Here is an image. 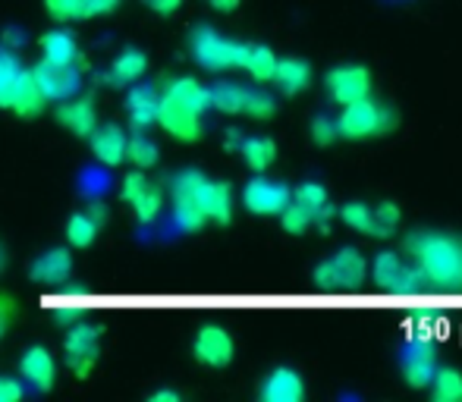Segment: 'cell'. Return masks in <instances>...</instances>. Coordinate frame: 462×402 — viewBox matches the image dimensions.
I'll use <instances>...</instances> for the list:
<instances>
[{"label":"cell","instance_id":"obj_20","mask_svg":"<svg viewBox=\"0 0 462 402\" xmlns=\"http://www.w3.org/2000/svg\"><path fill=\"white\" fill-rule=\"evenodd\" d=\"M400 368L402 378L412 390H428V384L434 380V371H438V355L428 346H409L406 352L400 355Z\"/></svg>","mask_w":462,"mask_h":402},{"label":"cell","instance_id":"obj_19","mask_svg":"<svg viewBox=\"0 0 462 402\" xmlns=\"http://www.w3.org/2000/svg\"><path fill=\"white\" fill-rule=\"evenodd\" d=\"M44 104H48V101H44V95H42V88H38L32 69H23V73H19V79L13 82V88H10L6 110H13V114L23 116V120H35V116L44 110Z\"/></svg>","mask_w":462,"mask_h":402},{"label":"cell","instance_id":"obj_9","mask_svg":"<svg viewBox=\"0 0 462 402\" xmlns=\"http://www.w3.org/2000/svg\"><path fill=\"white\" fill-rule=\"evenodd\" d=\"M290 201H292V189L283 179H271L258 173V177H252L249 183L243 186V205L249 207L252 214H262V217H274Z\"/></svg>","mask_w":462,"mask_h":402},{"label":"cell","instance_id":"obj_44","mask_svg":"<svg viewBox=\"0 0 462 402\" xmlns=\"http://www.w3.org/2000/svg\"><path fill=\"white\" fill-rule=\"evenodd\" d=\"M23 41H25L23 32H19V29H6V32H4V41H0V44H6V48H10V50H16Z\"/></svg>","mask_w":462,"mask_h":402},{"label":"cell","instance_id":"obj_5","mask_svg":"<svg viewBox=\"0 0 462 402\" xmlns=\"http://www.w3.org/2000/svg\"><path fill=\"white\" fill-rule=\"evenodd\" d=\"M208 92H211V107L220 110V114H243L249 120H268L277 110L274 95L262 92V88L239 86V82H217Z\"/></svg>","mask_w":462,"mask_h":402},{"label":"cell","instance_id":"obj_11","mask_svg":"<svg viewBox=\"0 0 462 402\" xmlns=\"http://www.w3.org/2000/svg\"><path fill=\"white\" fill-rule=\"evenodd\" d=\"M154 123H158L167 135H173V139H180V142H199L201 132H205V126H201V114L189 110L186 104L173 101L171 95H161Z\"/></svg>","mask_w":462,"mask_h":402},{"label":"cell","instance_id":"obj_39","mask_svg":"<svg viewBox=\"0 0 462 402\" xmlns=\"http://www.w3.org/2000/svg\"><path fill=\"white\" fill-rule=\"evenodd\" d=\"M23 384H19L16 378H4L0 374V402H19L23 399Z\"/></svg>","mask_w":462,"mask_h":402},{"label":"cell","instance_id":"obj_17","mask_svg":"<svg viewBox=\"0 0 462 402\" xmlns=\"http://www.w3.org/2000/svg\"><path fill=\"white\" fill-rule=\"evenodd\" d=\"M258 397H262L264 402H302L305 399V380L296 368L280 365L271 374H264Z\"/></svg>","mask_w":462,"mask_h":402},{"label":"cell","instance_id":"obj_41","mask_svg":"<svg viewBox=\"0 0 462 402\" xmlns=\"http://www.w3.org/2000/svg\"><path fill=\"white\" fill-rule=\"evenodd\" d=\"M86 214L95 220L97 226H104V224H107V217H110V211H107V205H104V201H88Z\"/></svg>","mask_w":462,"mask_h":402},{"label":"cell","instance_id":"obj_45","mask_svg":"<svg viewBox=\"0 0 462 402\" xmlns=\"http://www.w3.org/2000/svg\"><path fill=\"white\" fill-rule=\"evenodd\" d=\"M148 399H152V402H180V399H183V397H180L177 390H154V393H152V397H148Z\"/></svg>","mask_w":462,"mask_h":402},{"label":"cell","instance_id":"obj_40","mask_svg":"<svg viewBox=\"0 0 462 402\" xmlns=\"http://www.w3.org/2000/svg\"><path fill=\"white\" fill-rule=\"evenodd\" d=\"M145 6L158 13V16H171V13H177L183 6V0H145Z\"/></svg>","mask_w":462,"mask_h":402},{"label":"cell","instance_id":"obj_29","mask_svg":"<svg viewBox=\"0 0 462 402\" xmlns=\"http://www.w3.org/2000/svg\"><path fill=\"white\" fill-rule=\"evenodd\" d=\"M434 402H462V371L459 368H438L428 384Z\"/></svg>","mask_w":462,"mask_h":402},{"label":"cell","instance_id":"obj_13","mask_svg":"<svg viewBox=\"0 0 462 402\" xmlns=\"http://www.w3.org/2000/svg\"><path fill=\"white\" fill-rule=\"evenodd\" d=\"M63 352H67V361L79 378H88L97 361V330L95 324H76L73 330L63 340Z\"/></svg>","mask_w":462,"mask_h":402},{"label":"cell","instance_id":"obj_42","mask_svg":"<svg viewBox=\"0 0 462 402\" xmlns=\"http://www.w3.org/2000/svg\"><path fill=\"white\" fill-rule=\"evenodd\" d=\"M243 139H245V135L239 132V129H226V132H224V148H226V151H239Z\"/></svg>","mask_w":462,"mask_h":402},{"label":"cell","instance_id":"obj_24","mask_svg":"<svg viewBox=\"0 0 462 402\" xmlns=\"http://www.w3.org/2000/svg\"><path fill=\"white\" fill-rule=\"evenodd\" d=\"M164 95H171L173 101L186 104L189 110H195V114H201V116L211 110V92H208V86H201L199 79H192V76L171 79L164 86Z\"/></svg>","mask_w":462,"mask_h":402},{"label":"cell","instance_id":"obj_8","mask_svg":"<svg viewBox=\"0 0 462 402\" xmlns=\"http://www.w3.org/2000/svg\"><path fill=\"white\" fill-rule=\"evenodd\" d=\"M120 189H123V201L133 207L135 217H139L142 224H154V217L161 214V205H164V192H161V186L154 183V179H148L145 170L135 167L133 173L123 177Z\"/></svg>","mask_w":462,"mask_h":402},{"label":"cell","instance_id":"obj_36","mask_svg":"<svg viewBox=\"0 0 462 402\" xmlns=\"http://www.w3.org/2000/svg\"><path fill=\"white\" fill-rule=\"evenodd\" d=\"M280 217V226H283L290 236H302V233H309L311 226H315V217H311V211H305L302 205H296V201H290V205L283 207V211L277 214Z\"/></svg>","mask_w":462,"mask_h":402},{"label":"cell","instance_id":"obj_35","mask_svg":"<svg viewBox=\"0 0 462 402\" xmlns=\"http://www.w3.org/2000/svg\"><path fill=\"white\" fill-rule=\"evenodd\" d=\"M23 63H19L16 50H10L6 44H0V107H6V98H10V88L13 82L19 79L23 73Z\"/></svg>","mask_w":462,"mask_h":402},{"label":"cell","instance_id":"obj_48","mask_svg":"<svg viewBox=\"0 0 462 402\" xmlns=\"http://www.w3.org/2000/svg\"><path fill=\"white\" fill-rule=\"evenodd\" d=\"M0 268H4V249H0Z\"/></svg>","mask_w":462,"mask_h":402},{"label":"cell","instance_id":"obj_22","mask_svg":"<svg viewBox=\"0 0 462 402\" xmlns=\"http://www.w3.org/2000/svg\"><path fill=\"white\" fill-rule=\"evenodd\" d=\"M271 82L280 95H302L311 86V67L302 57H277V67Z\"/></svg>","mask_w":462,"mask_h":402},{"label":"cell","instance_id":"obj_25","mask_svg":"<svg viewBox=\"0 0 462 402\" xmlns=\"http://www.w3.org/2000/svg\"><path fill=\"white\" fill-rule=\"evenodd\" d=\"M73 274V255L67 249H48L32 264V280L38 283H60Z\"/></svg>","mask_w":462,"mask_h":402},{"label":"cell","instance_id":"obj_10","mask_svg":"<svg viewBox=\"0 0 462 402\" xmlns=\"http://www.w3.org/2000/svg\"><path fill=\"white\" fill-rule=\"evenodd\" d=\"M368 274V261L359 249L353 245H343L324 264L315 268V280L318 283H340V287H353V283H362Z\"/></svg>","mask_w":462,"mask_h":402},{"label":"cell","instance_id":"obj_12","mask_svg":"<svg viewBox=\"0 0 462 402\" xmlns=\"http://www.w3.org/2000/svg\"><path fill=\"white\" fill-rule=\"evenodd\" d=\"M192 355L205 368H226L233 361V355H236V343H233L230 330L211 324V327H201L195 333Z\"/></svg>","mask_w":462,"mask_h":402},{"label":"cell","instance_id":"obj_47","mask_svg":"<svg viewBox=\"0 0 462 402\" xmlns=\"http://www.w3.org/2000/svg\"><path fill=\"white\" fill-rule=\"evenodd\" d=\"M6 317H10V302L0 299V333L6 330Z\"/></svg>","mask_w":462,"mask_h":402},{"label":"cell","instance_id":"obj_46","mask_svg":"<svg viewBox=\"0 0 462 402\" xmlns=\"http://www.w3.org/2000/svg\"><path fill=\"white\" fill-rule=\"evenodd\" d=\"M208 4H211L214 10H220V13H233L239 4H243V0H208Z\"/></svg>","mask_w":462,"mask_h":402},{"label":"cell","instance_id":"obj_26","mask_svg":"<svg viewBox=\"0 0 462 402\" xmlns=\"http://www.w3.org/2000/svg\"><path fill=\"white\" fill-rule=\"evenodd\" d=\"M236 154L245 160L252 173H264L277 160V142L268 139V135H245Z\"/></svg>","mask_w":462,"mask_h":402},{"label":"cell","instance_id":"obj_32","mask_svg":"<svg viewBox=\"0 0 462 402\" xmlns=\"http://www.w3.org/2000/svg\"><path fill=\"white\" fill-rule=\"evenodd\" d=\"M97 230H101V226H97L86 211L69 214V220H67V239H69V245H73V249H88V245H92L95 239H97Z\"/></svg>","mask_w":462,"mask_h":402},{"label":"cell","instance_id":"obj_37","mask_svg":"<svg viewBox=\"0 0 462 402\" xmlns=\"http://www.w3.org/2000/svg\"><path fill=\"white\" fill-rule=\"evenodd\" d=\"M400 207L393 205V201H377L374 205V224H377V233H381V239L393 236L396 226H400Z\"/></svg>","mask_w":462,"mask_h":402},{"label":"cell","instance_id":"obj_3","mask_svg":"<svg viewBox=\"0 0 462 402\" xmlns=\"http://www.w3.org/2000/svg\"><path fill=\"white\" fill-rule=\"evenodd\" d=\"M245 44L239 38L220 35L214 25L199 23L189 32V50H192V60L199 63L208 73H230V69H243Z\"/></svg>","mask_w":462,"mask_h":402},{"label":"cell","instance_id":"obj_2","mask_svg":"<svg viewBox=\"0 0 462 402\" xmlns=\"http://www.w3.org/2000/svg\"><path fill=\"white\" fill-rule=\"evenodd\" d=\"M402 249L421 274V283H438V287L462 283V236L457 233L415 230L406 236Z\"/></svg>","mask_w":462,"mask_h":402},{"label":"cell","instance_id":"obj_33","mask_svg":"<svg viewBox=\"0 0 462 402\" xmlns=\"http://www.w3.org/2000/svg\"><path fill=\"white\" fill-rule=\"evenodd\" d=\"M292 201H296V205H302L305 211H311V217H315L318 211H324L328 205H334V201H330V192L324 189L321 183H315V179H305V183H299L296 189H292Z\"/></svg>","mask_w":462,"mask_h":402},{"label":"cell","instance_id":"obj_14","mask_svg":"<svg viewBox=\"0 0 462 402\" xmlns=\"http://www.w3.org/2000/svg\"><path fill=\"white\" fill-rule=\"evenodd\" d=\"M57 123L67 129L69 135L88 139L92 129L97 126V107L92 95H73V98L57 104Z\"/></svg>","mask_w":462,"mask_h":402},{"label":"cell","instance_id":"obj_38","mask_svg":"<svg viewBox=\"0 0 462 402\" xmlns=\"http://www.w3.org/2000/svg\"><path fill=\"white\" fill-rule=\"evenodd\" d=\"M340 139V126H337V116H328V114H318L311 120V142L315 145H334Z\"/></svg>","mask_w":462,"mask_h":402},{"label":"cell","instance_id":"obj_21","mask_svg":"<svg viewBox=\"0 0 462 402\" xmlns=\"http://www.w3.org/2000/svg\"><path fill=\"white\" fill-rule=\"evenodd\" d=\"M145 69H148L145 50L126 48V50H120V54L114 57V63H110L107 73H101V82L116 86V88H126V86H133V82H139L142 76H145Z\"/></svg>","mask_w":462,"mask_h":402},{"label":"cell","instance_id":"obj_4","mask_svg":"<svg viewBox=\"0 0 462 402\" xmlns=\"http://www.w3.org/2000/svg\"><path fill=\"white\" fill-rule=\"evenodd\" d=\"M337 126H340L343 139H377V135H387L400 126V114H396L390 104H381L368 95L353 104H343L340 116H337Z\"/></svg>","mask_w":462,"mask_h":402},{"label":"cell","instance_id":"obj_34","mask_svg":"<svg viewBox=\"0 0 462 402\" xmlns=\"http://www.w3.org/2000/svg\"><path fill=\"white\" fill-rule=\"evenodd\" d=\"M400 277H402V258L390 249L377 251L374 261H371V280L374 283H400Z\"/></svg>","mask_w":462,"mask_h":402},{"label":"cell","instance_id":"obj_18","mask_svg":"<svg viewBox=\"0 0 462 402\" xmlns=\"http://www.w3.org/2000/svg\"><path fill=\"white\" fill-rule=\"evenodd\" d=\"M88 142H92V154L97 160H101L104 167H120L123 160H126V129L116 126V123H104V126H95L92 135H88Z\"/></svg>","mask_w":462,"mask_h":402},{"label":"cell","instance_id":"obj_1","mask_svg":"<svg viewBox=\"0 0 462 402\" xmlns=\"http://www.w3.org/2000/svg\"><path fill=\"white\" fill-rule=\"evenodd\" d=\"M171 201H173V220L180 230L195 233L214 220V224H230L233 220V189L230 183L208 179L201 170L186 167L171 177Z\"/></svg>","mask_w":462,"mask_h":402},{"label":"cell","instance_id":"obj_23","mask_svg":"<svg viewBox=\"0 0 462 402\" xmlns=\"http://www.w3.org/2000/svg\"><path fill=\"white\" fill-rule=\"evenodd\" d=\"M38 44H42V60H48V63H60V67H67V63H82L79 41L73 38V32L51 29V32H44Z\"/></svg>","mask_w":462,"mask_h":402},{"label":"cell","instance_id":"obj_27","mask_svg":"<svg viewBox=\"0 0 462 402\" xmlns=\"http://www.w3.org/2000/svg\"><path fill=\"white\" fill-rule=\"evenodd\" d=\"M274 67H277V54L268 48V44H258V41L245 44L243 69L252 76V79H255V82H271V76H274Z\"/></svg>","mask_w":462,"mask_h":402},{"label":"cell","instance_id":"obj_28","mask_svg":"<svg viewBox=\"0 0 462 402\" xmlns=\"http://www.w3.org/2000/svg\"><path fill=\"white\" fill-rule=\"evenodd\" d=\"M337 217L349 226V230L362 233V236H371V239H381L377 233V224H374V207H368L365 201H346V205L337 211Z\"/></svg>","mask_w":462,"mask_h":402},{"label":"cell","instance_id":"obj_30","mask_svg":"<svg viewBox=\"0 0 462 402\" xmlns=\"http://www.w3.org/2000/svg\"><path fill=\"white\" fill-rule=\"evenodd\" d=\"M126 158H129V164H135L139 170H148V167H154V164H158V158H161L158 142H154L152 135H145V132H133V135H129V142H126Z\"/></svg>","mask_w":462,"mask_h":402},{"label":"cell","instance_id":"obj_43","mask_svg":"<svg viewBox=\"0 0 462 402\" xmlns=\"http://www.w3.org/2000/svg\"><path fill=\"white\" fill-rule=\"evenodd\" d=\"M116 6H120V0H92V13H95V16H107V13H114Z\"/></svg>","mask_w":462,"mask_h":402},{"label":"cell","instance_id":"obj_15","mask_svg":"<svg viewBox=\"0 0 462 402\" xmlns=\"http://www.w3.org/2000/svg\"><path fill=\"white\" fill-rule=\"evenodd\" d=\"M126 88L129 92H126L123 107H126V114H129V129H133V132H145L148 126H154L161 92L154 86H148V82H133V86H126Z\"/></svg>","mask_w":462,"mask_h":402},{"label":"cell","instance_id":"obj_31","mask_svg":"<svg viewBox=\"0 0 462 402\" xmlns=\"http://www.w3.org/2000/svg\"><path fill=\"white\" fill-rule=\"evenodd\" d=\"M44 10L54 23H82L92 19V0H44Z\"/></svg>","mask_w":462,"mask_h":402},{"label":"cell","instance_id":"obj_7","mask_svg":"<svg viewBox=\"0 0 462 402\" xmlns=\"http://www.w3.org/2000/svg\"><path fill=\"white\" fill-rule=\"evenodd\" d=\"M32 76H35L44 101L73 98V95L82 92V82H86V76H82V63H67V67H60V63L42 60L35 69H32Z\"/></svg>","mask_w":462,"mask_h":402},{"label":"cell","instance_id":"obj_6","mask_svg":"<svg viewBox=\"0 0 462 402\" xmlns=\"http://www.w3.org/2000/svg\"><path fill=\"white\" fill-rule=\"evenodd\" d=\"M324 92L334 104H353L371 95V73L362 63H337L324 73Z\"/></svg>","mask_w":462,"mask_h":402},{"label":"cell","instance_id":"obj_16","mask_svg":"<svg viewBox=\"0 0 462 402\" xmlns=\"http://www.w3.org/2000/svg\"><path fill=\"white\" fill-rule=\"evenodd\" d=\"M19 374H23V380L32 390H38V393L54 390V380H57L54 355L44 346H29L23 352V359H19Z\"/></svg>","mask_w":462,"mask_h":402}]
</instances>
